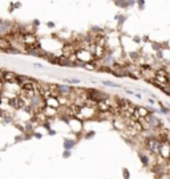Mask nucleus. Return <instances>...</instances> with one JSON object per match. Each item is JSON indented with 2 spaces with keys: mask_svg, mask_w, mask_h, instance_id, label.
Instances as JSON below:
<instances>
[{
  "mask_svg": "<svg viewBox=\"0 0 170 179\" xmlns=\"http://www.w3.org/2000/svg\"><path fill=\"white\" fill-rule=\"evenodd\" d=\"M48 135H56V131H54V130H52V129H50L49 131H48Z\"/></svg>",
  "mask_w": 170,
  "mask_h": 179,
  "instance_id": "obj_28",
  "label": "nucleus"
},
{
  "mask_svg": "<svg viewBox=\"0 0 170 179\" xmlns=\"http://www.w3.org/2000/svg\"><path fill=\"white\" fill-rule=\"evenodd\" d=\"M64 82H68V84L76 85V84H80V82H81V80H80V78H64Z\"/></svg>",
  "mask_w": 170,
  "mask_h": 179,
  "instance_id": "obj_12",
  "label": "nucleus"
},
{
  "mask_svg": "<svg viewBox=\"0 0 170 179\" xmlns=\"http://www.w3.org/2000/svg\"><path fill=\"white\" fill-rule=\"evenodd\" d=\"M143 147L147 151V154L150 152L151 155L158 156L159 149H161V142L158 141V138H150V139H145L143 141Z\"/></svg>",
  "mask_w": 170,
  "mask_h": 179,
  "instance_id": "obj_1",
  "label": "nucleus"
},
{
  "mask_svg": "<svg viewBox=\"0 0 170 179\" xmlns=\"http://www.w3.org/2000/svg\"><path fill=\"white\" fill-rule=\"evenodd\" d=\"M157 158H159L163 162H167L170 159V141L161 143V149H159V154Z\"/></svg>",
  "mask_w": 170,
  "mask_h": 179,
  "instance_id": "obj_6",
  "label": "nucleus"
},
{
  "mask_svg": "<svg viewBox=\"0 0 170 179\" xmlns=\"http://www.w3.org/2000/svg\"><path fill=\"white\" fill-rule=\"evenodd\" d=\"M94 135H96V131H88V133H85V138H86V139H90V138H93L94 137Z\"/></svg>",
  "mask_w": 170,
  "mask_h": 179,
  "instance_id": "obj_14",
  "label": "nucleus"
},
{
  "mask_svg": "<svg viewBox=\"0 0 170 179\" xmlns=\"http://www.w3.org/2000/svg\"><path fill=\"white\" fill-rule=\"evenodd\" d=\"M134 42H141V37H133Z\"/></svg>",
  "mask_w": 170,
  "mask_h": 179,
  "instance_id": "obj_31",
  "label": "nucleus"
},
{
  "mask_svg": "<svg viewBox=\"0 0 170 179\" xmlns=\"http://www.w3.org/2000/svg\"><path fill=\"white\" fill-rule=\"evenodd\" d=\"M73 88L74 86H70V85H66V84H57L56 85L58 95H60V97H65V98H69L70 95H72Z\"/></svg>",
  "mask_w": 170,
  "mask_h": 179,
  "instance_id": "obj_5",
  "label": "nucleus"
},
{
  "mask_svg": "<svg viewBox=\"0 0 170 179\" xmlns=\"http://www.w3.org/2000/svg\"><path fill=\"white\" fill-rule=\"evenodd\" d=\"M32 25H33V27H39V25H40V20H37V19H35V20H33V21H32Z\"/></svg>",
  "mask_w": 170,
  "mask_h": 179,
  "instance_id": "obj_24",
  "label": "nucleus"
},
{
  "mask_svg": "<svg viewBox=\"0 0 170 179\" xmlns=\"http://www.w3.org/2000/svg\"><path fill=\"white\" fill-rule=\"evenodd\" d=\"M5 114H7V111H4L3 109L0 107V118H3V117H4V115H5Z\"/></svg>",
  "mask_w": 170,
  "mask_h": 179,
  "instance_id": "obj_26",
  "label": "nucleus"
},
{
  "mask_svg": "<svg viewBox=\"0 0 170 179\" xmlns=\"http://www.w3.org/2000/svg\"><path fill=\"white\" fill-rule=\"evenodd\" d=\"M147 102L150 103V106H151V105H153V103H154L155 101H154V99H153V98H147Z\"/></svg>",
  "mask_w": 170,
  "mask_h": 179,
  "instance_id": "obj_29",
  "label": "nucleus"
},
{
  "mask_svg": "<svg viewBox=\"0 0 170 179\" xmlns=\"http://www.w3.org/2000/svg\"><path fill=\"white\" fill-rule=\"evenodd\" d=\"M16 32V23H12L9 20L0 19V37L8 36Z\"/></svg>",
  "mask_w": 170,
  "mask_h": 179,
  "instance_id": "obj_2",
  "label": "nucleus"
},
{
  "mask_svg": "<svg viewBox=\"0 0 170 179\" xmlns=\"http://www.w3.org/2000/svg\"><path fill=\"white\" fill-rule=\"evenodd\" d=\"M158 113H162V114H169L170 110L167 109V107H165V106H161V107H159V110H158Z\"/></svg>",
  "mask_w": 170,
  "mask_h": 179,
  "instance_id": "obj_15",
  "label": "nucleus"
},
{
  "mask_svg": "<svg viewBox=\"0 0 170 179\" xmlns=\"http://www.w3.org/2000/svg\"><path fill=\"white\" fill-rule=\"evenodd\" d=\"M74 56H76V60H77V61H81V62H85V64L92 62V61L94 60L93 54L90 53L88 49H82V48H78V49H76V52H74Z\"/></svg>",
  "mask_w": 170,
  "mask_h": 179,
  "instance_id": "obj_3",
  "label": "nucleus"
},
{
  "mask_svg": "<svg viewBox=\"0 0 170 179\" xmlns=\"http://www.w3.org/2000/svg\"><path fill=\"white\" fill-rule=\"evenodd\" d=\"M70 155H72V151H69V150H64V152H62V158H69Z\"/></svg>",
  "mask_w": 170,
  "mask_h": 179,
  "instance_id": "obj_19",
  "label": "nucleus"
},
{
  "mask_svg": "<svg viewBox=\"0 0 170 179\" xmlns=\"http://www.w3.org/2000/svg\"><path fill=\"white\" fill-rule=\"evenodd\" d=\"M24 141V135L23 134H19L15 137V143H19V142H23Z\"/></svg>",
  "mask_w": 170,
  "mask_h": 179,
  "instance_id": "obj_16",
  "label": "nucleus"
},
{
  "mask_svg": "<svg viewBox=\"0 0 170 179\" xmlns=\"http://www.w3.org/2000/svg\"><path fill=\"white\" fill-rule=\"evenodd\" d=\"M76 143H77V141H76V139L64 138V142H62V147H64V150H69V151H72V149H73L74 146H76Z\"/></svg>",
  "mask_w": 170,
  "mask_h": 179,
  "instance_id": "obj_8",
  "label": "nucleus"
},
{
  "mask_svg": "<svg viewBox=\"0 0 170 179\" xmlns=\"http://www.w3.org/2000/svg\"><path fill=\"white\" fill-rule=\"evenodd\" d=\"M46 27L48 28H54V23L53 21H48V23H46Z\"/></svg>",
  "mask_w": 170,
  "mask_h": 179,
  "instance_id": "obj_25",
  "label": "nucleus"
},
{
  "mask_svg": "<svg viewBox=\"0 0 170 179\" xmlns=\"http://www.w3.org/2000/svg\"><path fill=\"white\" fill-rule=\"evenodd\" d=\"M8 105H9L13 110H21V109L27 105V102H25L20 95H15V97H11V98L8 99Z\"/></svg>",
  "mask_w": 170,
  "mask_h": 179,
  "instance_id": "obj_4",
  "label": "nucleus"
},
{
  "mask_svg": "<svg viewBox=\"0 0 170 179\" xmlns=\"http://www.w3.org/2000/svg\"><path fill=\"white\" fill-rule=\"evenodd\" d=\"M32 66H33V68H39V69H44V68H45L44 65L39 64V62H33V64H32Z\"/></svg>",
  "mask_w": 170,
  "mask_h": 179,
  "instance_id": "obj_21",
  "label": "nucleus"
},
{
  "mask_svg": "<svg viewBox=\"0 0 170 179\" xmlns=\"http://www.w3.org/2000/svg\"><path fill=\"white\" fill-rule=\"evenodd\" d=\"M134 97H137V98H142V95H141V94H139V93H134Z\"/></svg>",
  "mask_w": 170,
  "mask_h": 179,
  "instance_id": "obj_32",
  "label": "nucleus"
},
{
  "mask_svg": "<svg viewBox=\"0 0 170 179\" xmlns=\"http://www.w3.org/2000/svg\"><path fill=\"white\" fill-rule=\"evenodd\" d=\"M114 19L120 21V27H121V25L124 24V21H125V19H126V17H125V16H122V15H116V17H114Z\"/></svg>",
  "mask_w": 170,
  "mask_h": 179,
  "instance_id": "obj_13",
  "label": "nucleus"
},
{
  "mask_svg": "<svg viewBox=\"0 0 170 179\" xmlns=\"http://www.w3.org/2000/svg\"><path fill=\"white\" fill-rule=\"evenodd\" d=\"M157 58H163L162 50H158V52H157Z\"/></svg>",
  "mask_w": 170,
  "mask_h": 179,
  "instance_id": "obj_27",
  "label": "nucleus"
},
{
  "mask_svg": "<svg viewBox=\"0 0 170 179\" xmlns=\"http://www.w3.org/2000/svg\"><path fill=\"white\" fill-rule=\"evenodd\" d=\"M101 82H102V85H105V86H109V88H122V85L114 84V82H112V81H108V80H104V81H101Z\"/></svg>",
  "mask_w": 170,
  "mask_h": 179,
  "instance_id": "obj_11",
  "label": "nucleus"
},
{
  "mask_svg": "<svg viewBox=\"0 0 170 179\" xmlns=\"http://www.w3.org/2000/svg\"><path fill=\"white\" fill-rule=\"evenodd\" d=\"M114 4H116L117 7H121V8H127V1H126V3H124V1H116Z\"/></svg>",
  "mask_w": 170,
  "mask_h": 179,
  "instance_id": "obj_17",
  "label": "nucleus"
},
{
  "mask_svg": "<svg viewBox=\"0 0 170 179\" xmlns=\"http://www.w3.org/2000/svg\"><path fill=\"white\" fill-rule=\"evenodd\" d=\"M135 4V1H127V7H133Z\"/></svg>",
  "mask_w": 170,
  "mask_h": 179,
  "instance_id": "obj_30",
  "label": "nucleus"
},
{
  "mask_svg": "<svg viewBox=\"0 0 170 179\" xmlns=\"http://www.w3.org/2000/svg\"><path fill=\"white\" fill-rule=\"evenodd\" d=\"M45 101V106L46 107H50V109H54V110H58L60 109V102H58L57 98H54V97H48V98L44 99Z\"/></svg>",
  "mask_w": 170,
  "mask_h": 179,
  "instance_id": "obj_7",
  "label": "nucleus"
},
{
  "mask_svg": "<svg viewBox=\"0 0 170 179\" xmlns=\"http://www.w3.org/2000/svg\"><path fill=\"white\" fill-rule=\"evenodd\" d=\"M32 137L37 138V139H41V138H42V134H41V133H37V131H33V133H32Z\"/></svg>",
  "mask_w": 170,
  "mask_h": 179,
  "instance_id": "obj_20",
  "label": "nucleus"
},
{
  "mask_svg": "<svg viewBox=\"0 0 170 179\" xmlns=\"http://www.w3.org/2000/svg\"><path fill=\"white\" fill-rule=\"evenodd\" d=\"M13 121H15V118H13L11 114H5L3 118H1V122H3L4 125H9V123H13Z\"/></svg>",
  "mask_w": 170,
  "mask_h": 179,
  "instance_id": "obj_10",
  "label": "nucleus"
},
{
  "mask_svg": "<svg viewBox=\"0 0 170 179\" xmlns=\"http://www.w3.org/2000/svg\"><path fill=\"white\" fill-rule=\"evenodd\" d=\"M122 89H124V90L126 91V94H129V95H134V91H133V90H130V89L124 88V86H122Z\"/></svg>",
  "mask_w": 170,
  "mask_h": 179,
  "instance_id": "obj_23",
  "label": "nucleus"
},
{
  "mask_svg": "<svg viewBox=\"0 0 170 179\" xmlns=\"http://www.w3.org/2000/svg\"><path fill=\"white\" fill-rule=\"evenodd\" d=\"M138 158H139V160H141V163L143 164V167H147V166H149V163H150L149 154H146V152H143V151H138Z\"/></svg>",
  "mask_w": 170,
  "mask_h": 179,
  "instance_id": "obj_9",
  "label": "nucleus"
},
{
  "mask_svg": "<svg viewBox=\"0 0 170 179\" xmlns=\"http://www.w3.org/2000/svg\"><path fill=\"white\" fill-rule=\"evenodd\" d=\"M122 174H124V179H129V176H130V174H129V171H127L126 168L122 170Z\"/></svg>",
  "mask_w": 170,
  "mask_h": 179,
  "instance_id": "obj_22",
  "label": "nucleus"
},
{
  "mask_svg": "<svg viewBox=\"0 0 170 179\" xmlns=\"http://www.w3.org/2000/svg\"><path fill=\"white\" fill-rule=\"evenodd\" d=\"M135 4L138 5V8H139V9H141V11H142L143 8H145V1H143V0H139V1H137V3H135Z\"/></svg>",
  "mask_w": 170,
  "mask_h": 179,
  "instance_id": "obj_18",
  "label": "nucleus"
}]
</instances>
